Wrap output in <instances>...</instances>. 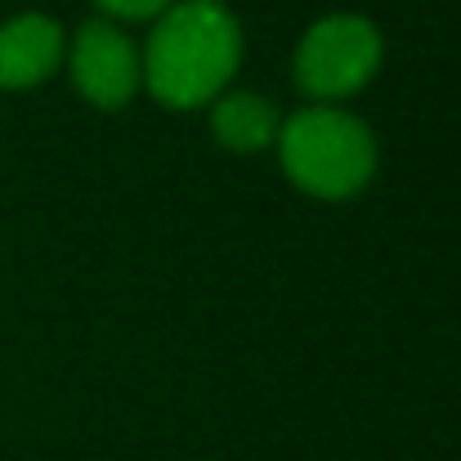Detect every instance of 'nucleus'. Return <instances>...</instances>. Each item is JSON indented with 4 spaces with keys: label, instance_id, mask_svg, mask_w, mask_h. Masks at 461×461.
<instances>
[{
    "label": "nucleus",
    "instance_id": "f257e3e1",
    "mask_svg": "<svg viewBox=\"0 0 461 461\" xmlns=\"http://www.w3.org/2000/svg\"><path fill=\"white\" fill-rule=\"evenodd\" d=\"M242 27L224 0H179L161 14L140 59L144 86L166 108H202L233 81Z\"/></svg>",
    "mask_w": 461,
    "mask_h": 461
},
{
    "label": "nucleus",
    "instance_id": "f03ea898",
    "mask_svg": "<svg viewBox=\"0 0 461 461\" xmlns=\"http://www.w3.org/2000/svg\"><path fill=\"white\" fill-rule=\"evenodd\" d=\"M278 157L296 188L309 197H354L376 170V140L372 131L340 113V108H301L278 131Z\"/></svg>",
    "mask_w": 461,
    "mask_h": 461
},
{
    "label": "nucleus",
    "instance_id": "7ed1b4c3",
    "mask_svg": "<svg viewBox=\"0 0 461 461\" xmlns=\"http://www.w3.org/2000/svg\"><path fill=\"white\" fill-rule=\"evenodd\" d=\"M381 68V32L358 14H327L296 45V86L313 99H349Z\"/></svg>",
    "mask_w": 461,
    "mask_h": 461
},
{
    "label": "nucleus",
    "instance_id": "20e7f679",
    "mask_svg": "<svg viewBox=\"0 0 461 461\" xmlns=\"http://www.w3.org/2000/svg\"><path fill=\"white\" fill-rule=\"evenodd\" d=\"M144 81L140 68V50L131 45V36L117 23H86L72 41V86L81 90V99H90L95 108H122L135 99Z\"/></svg>",
    "mask_w": 461,
    "mask_h": 461
},
{
    "label": "nucleus",
    "instance_id": "39448f33",
    "mask_svg": "<svg viewBox=\"0 0 461 461\" xmlns=\"http://www.w3.org/2000/svg\"><path fill=\"white\" fill-rule=\"evenodd\" d=\"M68 36L50 14H18L0 27V90H36L59 72Z\"/></svg>",
    "mask_w": 461,
    "mask_h": 461
},
{
    "label": "nucleus",
    "instance_id": "423d86ee",
    "mask_svg": "<svg viewBox=\"0 0 461 461\" xmlns=\"http://www.w3.org/2000/svg\"><path fill=\"white\" fill-rule=\"evenodd\" d=\"M211 131L215 140L229 149V153H260L278 140L283 131V117L278 108L256 95V90H233V95H220L215 108H211Z\"/></svg>",
    "mask_w": 461,
    "mask_h": 461
},
{
    "label": "nucleus",
    "instance_id": "0eeeda50",
    "mask_svg": "<svg viewBox=\"0 0 461 461\" xmlns=\"http://www.w3.org/2000/svg\"><path fill=\"white\" fill-rule=\"evenodd\" d=\"M175 0H99V9H108L113 18H131V23H140V18H157V14H166Z\"/></svg>",
    "mask_w": 461,
    "mask_h": 461
}]
</instances>
